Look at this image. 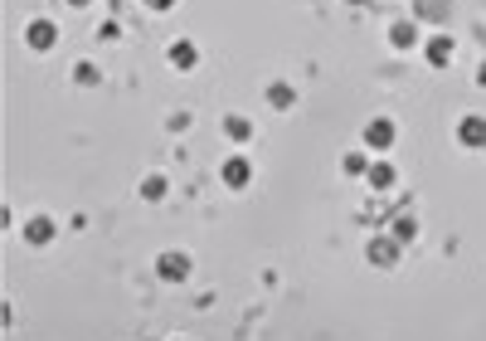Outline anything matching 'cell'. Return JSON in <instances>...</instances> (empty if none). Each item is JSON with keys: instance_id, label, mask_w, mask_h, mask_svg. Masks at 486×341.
Returning a JSON list of instances; mask_svg holds the SVG:
<instances>
[{"instance_id": "ac0fdd59", "label": "cell", "mask_w": 486, "mask_h": 341, "mask_svg": "<svg viewBox=\"0 0 486 341\" xmlns=\"http://www.w3.org/2000/svg\"><path fill=\"white\" fill-rule=\"evenodd\" d=\"M146 5H151V10H170L175 0H146Z\"/></svg>"}, {"instance_id": "6da1fadb", "label": "cell", "mask_w": 486, "mask_h": 341, "mask_svg": "<svg viewBox=\"0 0 486 341\" xmlns=\"http://www.w3.org/2000/svg\"><path fill=\"white\" fill-rule=\"evenodd\" d=\"M156 273H161L165 283H185L190 278V258L180 254V249H165V254L156 258Z\"/></svg>"}, {"instance_id": "5bb4252c", "label": "cell", "mask_w": 486, "mask_h": 341, "mask_svg": "<svg viewBox=\"0 0 486 341\" xmlns=\"http://www.w3.org/2000/svg\"><path fill=\"white\" fill-rule=\"evenodd\" d=\"M413 234H418V220H413V215H399V220H394V239H399V244H408Z\"/></svg>"}, {"instance_id": "9a60e30c", "label": "cell", "mask_w": 486, "mask_h": 341, "mask_svg": "<svg viewBox=\"0 0 486 341\" xmlns=\"http://www.w3.org/2000/svg\"><path fill=\"white\" fill-rule=\"evenodd\" d=\"M141 195H146V200H161L165 195V180H161V175H146V180H141Z\"/></svg>"}, {"instance_id": "4fadbf2b", "label": "cell", "mask_w": 486, "mask_h": 341, "mask_svg": "<svg viewBox=\"0 0 486 341\" xmlns=\"http://www.w3.org/2000/svg\"><path fill=\"white\" fill-rule=\"evenodd\" d=\"M268 103H272V108H292V103H297L292 83H268Z\"/></svg>"}, {"instance_id": "ffe728a7", "label": "cell", "mask_w": 486, "mask_h": 341, "mask_svg": "<svg viewBox=\"0 0 486 341\" xmlns=\"http://www.w3.org/2000/svg\"><path fill=\"white\" fill-rule=\"evenodd\" d=\"M68 5H88V0H68Z\"/></svg>"}, {"instance_id": "8fae6325", "label": "cell", "mask_w": 486, "mask_h": 341, "mask_svg": "<svg viewBox=\"0 0 486 341\" xmlns=\"http://www.w3.org/2000/svg\"><path fill=\"white\" fill-rule=\"evenodd\" d=\"M195 58H200V49H195L190 39H175V44H170V63H175V68H195Z\"/></svg>"}, {"instance_id": "7a4b0ae2", "label": "cell", "mask_w": 486, "mask_h": 341, "mask_svg": "<svg viewBox=\"0 0 486 341\" xmlns=\"http://www.w3.org/2000/svg\"><path fill=\"white\" fill-rule=\"evenodd\" d=\"M54 39H58L54 20H29V29H25V44L34 49V54H44V49H54Z\"/></svg>"}, {"instance_id": "e0dca14e", "label": "cell", "mask_w": 486, "mask_h": 341, "mask_svg": "<svg viewBox=\"0 0 486 341\" xmlns=\"http://www.w3.org/2000/svg\"><path fill=\"white\" fill-rule=\"evenodd\" d=\"M341 166L351 170V175H355V170H370V166H365V156H360V151H346V161H341Z\"/></svg>"}, {"instance_id": "ba28073f", "label": "cell", "mask_w": 486, "mask_h": 341, "mask_svg": "<svg viewBox=\"0 0 486 341\" xmlns=\"http://www.w3.org/2000/svg\"><path fill=\"white\" fill-rule=\"evenodd\" d=\"M219 175H224V185H234V190H239V185H248L253 166H248L243 156H234V161H224V166H219Z\"/></svg>"}, {"instance_id": "2e32d148", "label": "cell", "mask_w": 486, "mask_h": 341, "mask_svg": "<svg viewBox=\"0 0 486 341\" xmlns=\"http://www.w3.org/2000/svg\"><path fill=\"white\" fill-rule=\"evenodd\" d=\"M413 10H418L423 20H443V0H418Z\"/></svg>"}, {"instance_id": "d6986e66", "label": "cell", "mask_w": 486, "mask_h": 341, "mask_svg": "<svg viewBox=\"0 0 486 341\" xmlns=\"http://www.w3.org/2000/svg\"><path fill=\"white\" fill-rule=\"evenodd\" d=\"M477 83H486V58H482V68H477Z\"/></svg>"}, {"instance_id": "7c38bea8", "label": "cell", "mask_w": 486, "mask_h": 341, "mask_svg": "<svg viewBox=\"0 0 486 341\" xmlns=\"http://www.w3.org/2000/svg\"><path fill=\"white\" fill-rule=\"evenodd\" d=\"M365 175H370V185H375V190H389V185H394V166H389V161H375Z\"/></svg>"}, {"instance_id": "30bf717a", "label": "cell", "mask_w": 486, "mask_h": 341, "mask_svg": "<svg viewBox=\"0 0 486 341\" xmlns=\"http://www.w3.org/2000/svg\"><path fill=\"white\" fill-rule=\"evenodd\" d=\"M224 137H229V142H248V137H253V122L239 117V113H229L224 117Z\"/></svg>"}, {"instance_id": "277c9868", "label": "cell", "mask_w": 486, "mask_h": 341, "mask_svg": "<svg viewBox=\"0 0 486 341\" xmlns=\"http://www.w3.org/2000/svg\"><path fill=\"white\" fill-rule=\"evenodd\" d=\"M365 146H370V151H389V146H394V122H389V117H375V122L365 127Z\"/></svg>"}, {"instance_id": "9c48e42d", "label": "cell", "mask_w": 486, "mask_h": 341, "mask_svg": "<svg viewBox=\"0 0 486 341\" xmlns=\"http://www.w3.org/2000/svg\"><path fill=\"white\" fill-rule=\"evenodd\" d=\"M399 258V239H370V263H394Z\"/></svg>"}, {"instance_id": "3957f363", "label": "cell", "mask_w": 486, "mask_h": 341, "mask_svg": "<svg viewBox=\"0 0 486 341\" xmlns=\"http://www.w3.org/2000/svg\"><path fill=\"white\" fill-rule=\"evenodd\" d=\"M457 142L462 146H486V117L482 113H467L457 122Z\"/></svg>"}, {"instance_id": "44dd1931", "label": "cell", "mask_w": 486, "mask_h": 341, "mask_svg": "<svg viewBox=\"0 0 486 341\" xmlns=\"http://www.w3.org/2000/svg\"><path fill=\"white\" fill-rule=\"evenodd\" d=\"M351 5H365V0H351Z\"/></svg>"}, {"instance_id": "52a82bcc", "label": "cell", "mask_w": 486, "mask_h": 341, "mask_svg": "<svg viewBox=\"0 0 486 341\" xmlns=\"http://www.w3.org/2000/svg\"><path fill=\"white\" fill-rule=\"evenodd\" d=\"M389 44H394V49H413V44H418V25H413V20H394V25H389Z\"/></svg>"}, {"instance_id": "5b68a950", "label": "cell", "mask_w": 486, "mask_h": 341, "mask_svg": "<svg viewBox=\"0 0 486 341\" xmlns=\"http://www.w3.org/2000/svg\"><path fill=\"white\" fill-rule=\"evenodd\" d=\"M453 49H457V44H453L448 34H433L423 54H428V63H433V68H448V63H453Z\"/></svg>"}, {"instance_id": "8992f818", "label": "cell", "mask_w": 486, "mask_h": 341, "mask_svg": "<svg viewBox=\"0 0 486 341\" xmlns=\"http://www.w3.org/2000/svg\"><path fill=\"white\" fill-rule=\"evenodd\" d=\"M25 239L34 244V249H44V244L54 239V220H49V215H34V220L25 225Z\"/></svg>"}]
</instances>
